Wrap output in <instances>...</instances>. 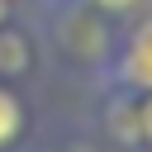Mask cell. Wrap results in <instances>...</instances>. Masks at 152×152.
<instances>
[{
  "label": "cell",
  "instance_id": "7a4b0ae2",
  "mask_svg": "<svg viewBox=\"0 0 152 152\" xmlns=\"http://www.w3.org/2000/svg\"><path fill=\"white\" fill-rule=\"evenodd\" d=\"M19 124H24V114H19V100H14V95L0 86V147H5V142L19 133Z\"/></svg>",
  "mask_w": 152,
  "mask_h": 152
},
{
  "label": "cell",
  "instance_id": "277c9868",
  "mask_svg": "<svg viewBox=\"0 0 152 152\" xmlns=\"http://www.w3.org/2000/svg\"><path fill=\"white\" fill-rule=\"evenodd\" d=\"M95 5H100V10H128L133 0H95Z\"/></svg>",
  "mask_w": 152,
  "mask_h": 152
},
{
  "label": "cell",
  "instance_id": "5b68a950",
  "mask_svg": "<svg viewBox=\"0 0 152 152\" xmlns=\"http://www.w3.org/2000/svg\"><path fill=\"white\" fill-rule=\"evenodd\" d=\"M0 14H5V0H0Z\"/></svg>",
  "mask_w": 152,
  "mask_h": 152
},
{
  "label": "cell",
  "instance_id": "3957f363",
  "mask_svg": "<svg viewBox=\"0 0 152 152\" xmlns=\"http://www.w3.org/2000/svg\"><path fill=\"white\" fill-rule=\"evenodd\" d=\"M138 124H142V133L152 138V95H147V104H142V114H138Z\"/></svg>",
  "mask_w": 152,
  "mask_h": 152
},
{
  "label": "cell",
  "instance_id": "6da1fadb",
  "mask_svg": "<svg viewBox=\"0 0 152 152\" xmlns=\"http://www.w3.org/2000/svg\"><path fill=\"white\" fill-rule=\"evenodd\" d=\"M124 81L152 90V19H147V24L128 38V48H124Z\"/></svg>",
  "mask_w": 152,
  "mask_h": 152
}]
</instances>
